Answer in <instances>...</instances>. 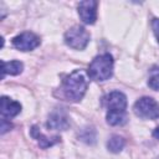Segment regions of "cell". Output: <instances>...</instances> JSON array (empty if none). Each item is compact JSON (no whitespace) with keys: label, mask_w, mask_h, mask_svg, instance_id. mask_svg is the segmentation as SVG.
Instances as JSON below:
<instances>
[{"label":"cell","mask_w":159,"mask_h":159,"mask_svg":"<svg viewBox=\"0 0 159 159\" xmlns=\"http://www.w3.org/2000/svg\"><path fill=\"white\" fill-rule=\"evenodd\" d=\"M87 78L82 70H75L65 77L61 86V97L71 102H78L87 91Z\"/></svg>","instance_id":"obj_1"},{"label":"cell","mask_w":159,"mask_h":159,"mask_svg":"<svg viewBox=\"0 0 159 159\" xmlns=\"http://www.w3.org/2000/svg\"><path fill=\"white\" fill-rule=\"evenodd\" d=\"M103 104L108 108L107 122L111 125H122L127 122V97L119 92L113 91L103 97Z\"/></svg>","instance_id":"obj_2"},{"label":"cell","mask_w":159,"mask_h":159,"mask_svg":"<svg viewBox=\"0 0 159 159\" xmlns=\"http://www.w3.org/2000/svg\"><path fill=\"white\" fill-rule=\"evenodd\" d=\"M113 73V58L109 53H103L92 60L88 67V76L94 81H106Z\"/></svg>","instance_id":"obj_3"},{"label":"cell","mask_w":159,"mask_h":159,"mask_svg":"<svg viewBox=\"0 0 159 159\" xmlns=\"http://www.w3.org/2000/svg\"><path fill=\"white\" fill-rule=\"evenodd\" d=\"M65 42L67 46L75 50H83L89 42V34L88 31L80 25H76L66 31L65 34Z\"/></svg>","instance_id":"obj_4"},{"label":"cell","mask_w":159,"mask_h":159,"mask_svg":"<svg viewBox=\"0 0 159 159\" xmlns=\"http://www.w3.org/2000/svg\"><path fill=\"white\" fill-rule=\"evenodd\" d=\"M134 113L143 119H157L159 118V103L150 97L139 98L133 107Z\"/></svg>","instance_id":"obj_5"},{"label":"cell","mask_w":159,"mask_h":159,"mask_svg":"<svg viewBox=\"0 0 159 159\" xmlns=\"http://www.w3.org/2000/svg\"><path fill=\"white\" fill-rule=\"evenodd\" d=\"M12 45L21 51H30L36 48L40 45V37L30 31L22 32L12 39Z\"/></svg>","instance_id":"obj_6"},{"label":"cell","mask_w":159,"mask_h":159,"mask_svg":"<svg viewBox=\"0 0 159 159\" xmlns=\"http://www.w3.org/2000/svg\"><path fill=\"white\" fill-rule=\"evenodd\" d=\"M97 5L98 2L93 0H86L78 4V15L84 24H94L97 19Z\"/></svg>","instance_id":"obj_7"},{"label":"cell","mask_w":159,"mask_h":159,"mask_svg":"<svg viewBox=\"0 0 159 159\" xmlns=\"http://www.w3.org/2000/svg\"><path fill=\"white\" fill-rule=\"evenodd\" d=\"M47 127L50 129H60V130H65L70 127V120L67 114L65 113L63 109H56L53 111L47 120Z\"/></svg>","instance_id":"obj_8"},{"label":"cell","mask_w":159,"mask_h":159,"mask_svg":"<svg viewBox=\"0 0 159 159\" xmlns=\"http://www.w3.org/2000/svg\"><path fill=\"white\" fill-rule=\"evenodd\" d=\"M21 112V104L11 101L7 97H1V116L2 118H11Z\"/></svg>","instance_id":"obj_9"},{"label":"cell","mask_w":159,"mask_h":159,"mask_svg":"<svg viewBox=\"0 0 159 159\" xmlns=\"http://www.w3.org/2000/svg\"><path fill=\"white\" fill-rule=\"evenodd\" d=\"M31 135H32L35 139H37V142H39V144H40L41 148H48V147H52L53 144H56V143L60 142V138H58V137H53V138L45 137V135L40 132V129H39L36 125H34V127L31 128Z\"/></svg>","instance_id":"obj_10"},{"label":"cell","mask_w":159,"mask_h":159,"mask_svg":"<svg viewBox=\"0 0 159 159\" xmlns=\"http://www.w3.org/2000/svg\"><path fill=\"white\" fill-rule=\"evenodd\" d=\"M1 65H2V76L5 75H19L22 72V68H24V65L20 62V61H1Z\"/></svg>","instance_id":"obj_11"},{"label":"cell","mask_w":159,"mask_h":159,"mask_svg":"<svg viewBox=\"0 0 159 159\" xmlns=\"http://www.w3.org/2000/svg\"><path fill=\"white\" fill-rule=\"evenodd\" d=\"M124 144H125V142H124V139H123L122 137H119V135H113V137H111V139L108 140L107 148H108L112 153H119V152L123 149Z\"/></svg>","instance_id":"obj_12"},{"label":"cell","mask_w":159,"mask_h":159,"mask_svg":"<svg viewBox=\"0 0 159 159\" xmlns=\"http://www.w3.org/2000/svg\"><path fill=\"white\" fill-rule=\"evenodd\" d=\"M148 86L154 91H159V72H155L149 77Z\"/></svg>","instance_id":"obj_13"},{"label":"cell","mask_w":159,"mask_h":159,"mask_svg":"<svg viewBox=\"0 0 159 159\" xmlns=\"http://www.w3.org/2000/svg\"><path fill=\"white\" fill-rule=\"evenodd\" d=\"M152 27H153V31H154V35L159 42V19H153L152 21Z\"/></svg>","instance_id":"obj_14"},{"label":"cell","mask_w":159,"mask_h":159,"mask_svg":"<svg viewBox=\"0 0 159 159\" xmlns=\"http://www.w3.org/2000/svg\"><path fill=\"white\" fill-rule=\"evenodd\" d=\"M153 135H154V137H155L157 139H159V127H158V128H157V129L154 130V133H153Z\"/></svg>","instance_id":"obj_15"}]
</instances>
